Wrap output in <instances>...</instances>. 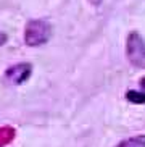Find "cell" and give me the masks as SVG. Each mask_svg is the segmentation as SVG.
Returning a JSON list of instances; mask_svg holds the SVG:
<instances>
[{"mask_svg": "<svg viewBox=\"0 0 145 147\" xmlns=\"http://www.w3.org/2000/svg\"><path fill=\"white\" fill-rule=\"evenodd\" d=\"M89 2H90L92 5H95V7H98V5L102 3V0H89Z\"/></svg>", "mask_w": 145, "mask_h": 147, "instance_id": "7", "label": "cell"}, {"mask_svg": "<svg viewBox=\"0 0 145 147\" xmlns=\"http://www.w3.org/2000/svg\"><path fill=\"white\" fill-rule=\"evenodd\" d=\"M126 57L137 69H145V39L137 31H132L126 40Z\"/></svg>", "mask_w": 145, "mask_h": 147, "instance_id": "2", "label": "cell"}, {"mask_svg": "<svg viewBox=\"0 0 145 147\" xmlns=\"http://www.w3.org/2000/svg\"><path fill=\"white\" fill-rule=\"evenodd\" d=\"M126 99L132 104H144L145 102V94L144 92H137V91H129L126 94Z\"/></svg>", "mask_w": 145, "mask_h": 147, "instance_id": "6", "label": "cell"}, {"mask_svg": "<svg viewBox=\"0 0 145 147\" xmlns=\"http://www.w3.org/2000/svg\"><path fill=\"white\" fill-rule=\"evenodd\" d=\"M52 37V24L47 20H31L24 28V42L29 47H39Z\"/></svg>", "mask_w": 145, "mask_h": 147, "instance_id": "1", "label": "cell"}, {"mask_svg": "<svg viewBox=\"0 0 145 147\" xmlns=\"http://www.w3.org/2000/svg\"><path fill=\"white\" fill-rule=\"evenodd\" d=\"M116 147H145V134H137L121 141Z\"/></svg>", "mask_w": 145, "mask_h": 147, "instance_id": "4", "label": "cell"}, {"mask_svg": "<svg viewBox=\"0 0 145 147\" xmlns=\"http://www.w3.org/2000/svg\"><path fill=\"white\" fill-rule=\"evenodd\" d=\"M31 74H32V65L31 63H16L5 71V79L11 84L19 86L31 78Z\"/></svg>", "mask_w": 145, "mask_h": 147, "instance_id": "3", "label": "cell"}, {"mask_svg": "<svg viewBox=\"0 0 145 147\" xmlns=\"http://www.w3.org/2000/svg\"><path fill=\"white\" fill-rule=\"evenodd\" d=\"M13 138H15V129H13V128H10V126L0 128V147L7 146Z\"/></svg>", "mask_w": 145, "mask_h": 147, "instance_id": "5", "label": "cell"}]
</instances>
